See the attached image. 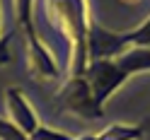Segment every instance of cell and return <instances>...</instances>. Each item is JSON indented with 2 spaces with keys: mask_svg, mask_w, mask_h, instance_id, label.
Masks as SVG:
<instances>
[{
  "mask_svg": "<svg viewBox=\"0 0 150 140\" xmlns=\"http://www.w3.org/2000/svg\"><path fill=\"white\" fill-rule=\"evenodd\" d=\"M51 22L63 32L70 44V77H82L87 70V32L90 17L85 0H46Z\"/></svg>",
  "mask_w": 150,
  "mask_h": 140,
  "instance_id": "6da1fadb",
  "label": "cell"
},
{
  "mask_svg": "<svg viewBox=\"0 0 150 140\" xmlns=\"http://www.w3.org/2000/svg\"><path fill=\"white\" fill-rule=\"evenodd\" d=\"M85 80H87V85L92 89L95 104L102 109L104 101L128 80V75L119 68V63L114 58H104V61H90L87 63Z\"/></svg>",
  "mask_w": 150,
  "mask_h": 140,
  "instance_id": "7a4b0ae2",
  "label": "cell"
},
{
  "mask_svg": "<svg viewBox=\"0 0 150 140\" xmlns=\"http://www.w3.org/2000/svg\"><path fill=\"white\" fill-rule=\"evenodd\" d=\"M58 101L68 111H73L75 116H80V118L92 121V118L102 116V109L95 104V97H92V89L87 85L85 75L82 77H70L65 82L63 89L58 92Z\"/></svg>",
  "mask_w": 150,
  "mask_h": 140,
  "instance_id": "3957f363",
  "label": "cell"
},
{
  "mask_svg": "<svg viewBox=\"0 0 150 140\" xmlns=\"http://www.w3.org/2000/svg\"><path fill=\"white\" fill-rule=\"evenodd\" d=\"M124 51H128L124 34L109 32L104 27H99L97 22H90V32H87V56H90V61L116 58Z\"/></svg>",
  "mask_w": 150,
  "mask_h": 140,
  "instance_id": "277c9868",
  "label": "cell"
},
{
  "mask_svg": "<svg viewBox=\"0 0 150 140\" xmlns=\"http://www.w3.org/2000/svg\"><path fill=\"white\" fill-rule=\"evenodd\" d=\"M5 104H7V111H10V118L12 123L22 130V133L32 135L36 128H39V118H36L32 104L27 101L24 92L20 87H7L5 92Z\"/></svg>",
  "mask_w": 150,
  "mask_h": 140,
  "instance_id": "5b68a950",
  "label": "cell"
},
{
  "mask_svg": "<svg viewBox=\"0 0 150 140\" xmlns=\"http://www.w3.org/2000/svg\"><path fill=\"white\" fill-rule=\"evenodd\" d=\"M27 65H29V72L32 77L36 80H56L58 77V68L51 58L49 49L41 44V41H34V44H27Z\"/></svg>",
  "mask_w": 150,
  "mask_h": 140,
  "instance_id": "8992f818",
  "label": "cell"
},
{
  "mask_svg": "<svg viewBox=\"0 0 150 140\" xmlns=\"http://www.w3.org/2000/svg\"><path fill=\"white\" fill-rule=\"evenodd\" d=\"M119 63V68L126 72V75H136V72H148L150 70V49H138V46H131L128 51H124L121 56L114 58Z\"/></svg>",
  "mask_w": 150,
  "mask_h": 140,
  "instance_id": "52a82bcc",
  "label": "cell"
},
{
  "mask_svg": "<svg viewBox=\"0 0 150 140\" xmlns=\"http://www.w3.org/2000/svg\"><path fill=\"white\" fill-rule=\"evenodd\" d=\"M15 20L24 32L27 44L39 41V36L34 32V0H15Z\"/></svg>",
  "mask_w": 150,
  "mask_h": 140,
  "instance_id": "ba28073f",
  "label": "cell"
},
{
  "mask_svg": "<svg viewBox=\"0 0 150 140\" xmlns=\"http://www.w3.org/2000/svg\"><path fill=\"white\" fill-rule=\"evenodd\" d=\"M145 133L143 126H126V123H114L107 130H102L97 140H140Z\"/></svg>",
  "mask_w": 150,
  "mask_h": 140,
  "instance_id": "9c48e42d",
  "label": "cell"
},
{
  "mask_svg": "<svg viewBox=\"0 0 150 140\" xmlns=\"http://www.w3.org/2000/svg\"><path fill=\"white\" fill-rule=\"evenodd\" d=\"M124 39H126V46H128V49H131V46H138V49H150V17L138 27V29L126 32Z\"/></svg>",
  "mask_w": 150,
  "mask_h": 140,
  "instance_id": "30bf717a",
  "label": "cell"
},
{
  "mask_svg": "<svg viewBox=\"0 0 150 140\" xmlns=\"http://www.w3.org/2000/svg\"><path fill=\"white\" fill-rule=\"evenodd\" d=\"M0 140H29V135L22 133L12 121L0 118Z\"/></svg>",
  "mask_w": 150,
  "mask_h": 140,
  "instance_id": "8fae6325",
  "label": "cell"
},
{
  "mask_svg": "<svg viewBox=\"0 0 150 140\" xmlns=\"http://www.w3.org/2000/svg\"><path fill=\"white\" fill-rule=\"evenodd\" d=\"M29 140H75L70 135L61 133V130H53V128H46V126H39L34 130V133L29 135Z\"/></svg>",
  "mask_w": 150,
  "mask_h": 140,
  "instance_id": "7c38bea8",
  "label": "cell"
},
{
  "mask_svg": "<svg viewBox=\"0 0 150 140\" xmlns=\"http://www.w3.org/2000/svg\"><path fill=\"white\" fill-rule=\"evenodd\" d=\"M10 39H12V34H7L0 39V65L10 61Z\"/></svg>",
  "mask_w": 150,
  "mask_h": 140,
  "instance_id": "4fadbf2b",
  "label": "cell"
},
{
  "mask_svg": "<svg viewBox=\"0 0 150 140\" xmlns=\"http://www.w3.org/2000/svg\"><path fill=\"white\" fill-rule=\"evenodd\" d=\"M78 140H97V135H82V138H78Z\"/></svg>",
  "mask_w": 150,
  "mask_h": 140,
  "instance_id": "5bb4252c",
  "label": "cell"
}]
</instances>
